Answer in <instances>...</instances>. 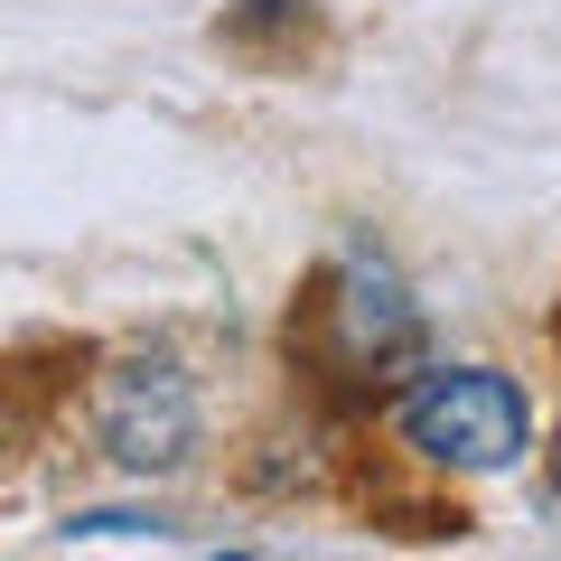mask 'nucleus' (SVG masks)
Returning a JSON list of instances; mask_svg holds the SVG:
<instances>
[{"instance_id": "1", "label": "nucleus", "mask_w": 561, "mask_h": 561, "mask_svg": "<svg viewBox=\"0 0 561 561\" xmlns=\"http://www.w3.org/2000/svg\"><path fill=\"white\" fill-rule=\"evenodd\" d=\"M524 393L486 365H449V375H421L402 393V440L440 468H515L524 459Z\"/></svg>"}, {"instance_id": "2", "label": "nucleus", "mask_w": 561, "mask_h": 561, "mask_svg": "<svg viewBox=\"0 0 561 561\" xmlns=\"http://www.w3.org/2000/svg\"><path fill=\"white\" fill-rule=\"evenodd\" d=\"M197 440V393L169 356H131L103 375V449L122 468H179Z\"/></svg>"}, {"instance_id": "3", "label": "nucleus", "mask_w": 561, "mask_h": 561, "mask_svg": "<svg viewBox=\"0 0 561 561\" xmlns=\"http://www.w3.org/2000/svg\"><path fill=\"white\" fill-rule=\"evenodd\" d=\"M319 309H328V356H337L346 375H393V365H412V346H421V319H412L402 280L383 272L375 253H346Z\"/></svg>"}]
</instances>
